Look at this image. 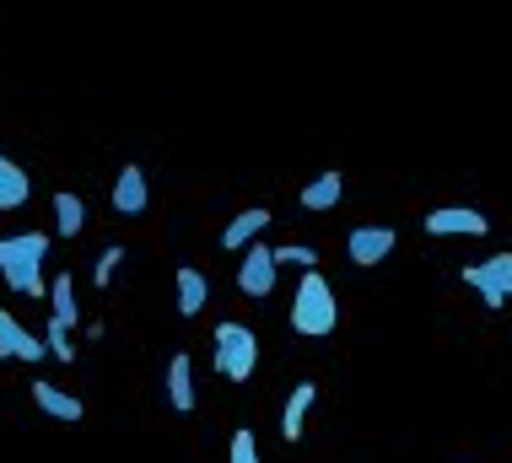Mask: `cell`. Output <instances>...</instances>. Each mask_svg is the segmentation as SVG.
Returning <instances> with one entry per match:
<instances>
[{
	"label": "cell",
	"mask_w": 512,
	"mask_h": 463,
	"mask_svg": "<svg viewBox=\"0 0 512 463\" xmlns=\"http://www.w3.org/2000/svg\"><path fill=\"white\" fill-rule=\"evenodd\" d=\"M49 243H54L49 232H11V237H0V280H6L17 297H33V302L49 297V275H44Z\"/></svg>",
	"instance_id": "1"
},
{
	"label": "cell",
	"mask_w": 512,
	"mask_h": 463,
	"mask_svg": "<svg viewBox=\"0 0 512 463\" xmlns=\"http://www.w3.org/2000/svg\"><path fill=\"white\" fill-rule=\"evenodd\" d=\"M286 324H292V334H302V340H329V334L340 329V297L318 270H308L297 280L292 307H286Z\"/></svg>",
	"instance_id": "2"
},
{
	"label": "cell",
	"mask_w": 512,
	"mask_h": 463,
	"mask_svg": "<svg viewBox=\"0 0 512 463\" xmlns=\"http://www.w3.org/2000/svg\"><path fill=\"white\" fill-rule=\"evenodd\" d=\"M211 367L216 377H227V383H248L259 367V334L238 324V318H221L211 329Z\"/></svg>",
	"instance_id": "3"
},
{
	"label": "cell",
	"mask_w": 512,
	"mask_h": 463,
	"mask_svg": "<svg viewBox=\"0 0 512 463\" xmlns=\"http://www.w3.org/2000/svg\"><path fill=\"white\" fill-rule=\"evenodd\" d=\"M275 280H281V264H275V248L259 237L248 254H238V291H243V297H254V302H265L275 291Z\"/></svg>",
	"instance_id": "4"
},
{
	"label": "cell",
	"mask_w": 512,
	"mask_h": 463,
	"mask_svg": "<svg viewBox=\"0 0 512 463\" xmlns=\"http://www.w3.org/2000/svg\"><path fill=\"white\" fill-rule=\"evenodd\" d=\"M421 232L426 237H486L491 221H486V210H475V205H437V210H426Z\"/></svg>",
	"instance_id": "5"
},
{
	"label": "cell",
	"mask_w": 512,
	"mask_h": 463,
	"mask_svg": "<svg viewBox=\"0 0 512 463\" xmlns=\"http://www.w3.org/2000/svg\"><path fill=\"white\" fill-rule=\"evenodd\" d=\"M108 200H114V210H119L124 221L146 216V210H151V178H146V167L141 162H124L119 173H114V194H108Z\"/></svg>",
	"instance_id": "6"
},
{
	"label": "cell",
	"mask_w": 512,
	"mask_h": 463,
	"mask_svg": "<svg viewBox=\"0 0 512 463\" xmlns=\"http://www.w3.org/2000/svg\"><path fill=\"white\" fill-rule=\"evenodd\" d=\"M394 248H399V232L394 227H356L351 237H345V259H351L356 270H378Z\"/></svg>",
	"instance_id": "7"
},
{
	"label": "cell",
	"mask_w": 512,
	"mask_h": 463,
	"mask_svg": "<svg viewBox=\"0 0 512 463\" xmlns=\"http://www.w3.org/2000/svg\"><path fill=\"white\" fill-rule=\"evenodd\" d=\"M0 361H27V367H38V361H49V345L44 334H27L17 318L0 307Z\"/></svg>",
	"instance_id": "8"
},
{
	"label": "cell",
	"mask_w": 512,
	"mask_h": 463,
	"mask_svg": "<svg viewBox=\"0 0 512 463\" xmlns=\"http://www.w3.org/2000/svg\"><path fill=\"white\" fill-rule=\"evenodd\" d=\"M270 205H248V210H238V216L227 221V227H221V248H227V254H248V248L259 243V237H265V227H270Z\"/></svg>",
	"instance_id": "9"
},
{
	"label": "cell",
	"mask_w": 512,
	"mask_h": 463,
	"mask_svg": "<svg viewBox=\"0 0 512 463\" xmlns=\"http://www.w3.org/2000/svg\"><path fill=\"white\" fill-rule=\"evenodd\" d=\"M173 297H178V318H200L205 302H211V280L195 264H178L173 270Z\"/></svg>",
	"instance_id": "10"
},
{
	"label": "cell",
	"mask_w": 512,
	"mask_h": 463,
	"mask_svg": "<svg viewBox=\"0 0 512 463\" xmlns=\"http://www.w3.org/2000/svg\"><path fill=\"white\" fill-rule=\"evenodd\" d=\"M313 404H318V383H313V377H302V383L292 388V399H286V410H281V437L292 442V447L308 437V415H313Z\"/></svg>",
	"instance_id": "11"
},
{
	"label": "cell",
	"mask_w": 512,
	"mask_h": 463,
	"mask_svg": "<svg viewBox=\"0 0 512 463\" xmlns=\"http://www.w3.org/2000/svg\"><path fill=\"white\" fill-rule=\"evenodd\" d=\"M27 394H33V404H38L49 420H81V415H87V404H81L71 388L49 383V377H33V388H27Z\"/></svg>",
	"instance_id": "12"
},
{
	"label": "cell",
	"mask_w": 512,
	"mask_h": 463,
	"mask_svg": "<svg viewBox=\"0 0 512 463\" xmlns=\"http://www.w3.org/2000/svg\"><path fill=\"white\" fill-rule=\"evenodd\" d=\"M340 200H345V173H340V167H324V173L308 178V184H302V194H297V205H302V210H313V216L335 210Z\"/></svg>",
	"instance_id": "13"
},
{
	"label": "cell",
	"mask_w": 512,
	"mask_h": 463,
	"mask_svg": "<svg viewBox=\"0 0 512 463\" xmlns=\"http://www.w3.org/2000/svg\"><path fill=\"white\" fill-rule=\"evenodd\" d=\"M49 210H54V237H81L87 232V200H81L76 189H54V200H49Z\"/></svg>",
	"instance_id": "14"
},
{
	"label": "cell",
	"mask_w": 512,
	"mask_h": 463,
	"mask_svg": "<svg viewBox=\"0 0 512 463\" xmlns=\"http://www.w3.org/2000/svg\"><path fill=\"white\" fill-rule=\"evenodd\" d=\"M27 200H33V178H27V167L0 151V210H22Z\"/></svg>",
	"instance_id": "15"
},
{
	"label": "cell",
	"mask_w": 512,
	"mask_h": 463,
	"mask_svg": "<svg viewBox=\"0 0 512 463\" xmlns=\"http://www.w3.org/2000/svg\"><path fill=\"white\" fill-rule=\"evenodd\" d=\"M195 399H200L195 394V361L178 350V356L168 361V404H173L178 415H189V410H195Z\"/></svg>",
	"instance_id": "16"
},
{
	"label": "cell",
	"mask_w": 512,
	"mask_h": 463,
	"mask_svg": "<svg viewBox=\"0 0 512 463\" xmlns=\"http://www.w3.org/2000/svg\"><path fill=\"white\" fill-rule=\"evenodd\" d=\"M49 307H54V324H65V329H81V302H76V280L71 275H54L49 280Z\"/></svg>",
	"instance_id": "17"
},
{
	"label": "cell",
	"mask_w": 512,
	"mask_h": 463,
	"mask_svg": "<svg viewBox=\"0 0 512 463\" xmlns=\"http://www.w3.org/2000/svg\"><path fill=\"white\" fill-rule=\"evenodd\" d=\"M459 280H464L469 291H475L480 302L491 307V313H502V307H507V297H502V291H496L491 280H486V270H480V264H464V270H459Z\"/></svg>",
	"instance_id": "18"
},
{
	"label": "cell",
	"mask_w": 512,
	"mask_h": 463,
	"mask_svg": "<svg viewBox=\"0 0 512 463\" xmlns=\"http://www.w3.org/2000/svg\"><path fill=\"white\" fill-rule=\"evenodd\" d=\"M44 345H49L54 361L76 367V340H71V329H65V324H54V318H49V324H44Z\"/></svg>",
	"instance_id": "19"
},
{
	"label": "cell",
	"mask_w": 512,
	"mask_h": 463,
	"mask_svg": "<svg viewBox=\"0 0 512 463\" xmlns=\"http://www.w3.org/2000/svg\"><path fill=\"white\" fill-rule=\"evenodd\" d=\"M480 270H486V280L496 291H502V297L512 302V248H502V254H491L486 264H480Z\"/></svg>",
	"instance_id": "20"
},
{
	"label": "cell",
	"mask_w": 512,
	"mask_h": 463,
	"mask_svg": "<svg viewBox=\"0 0 512 463\" xmlns=\"http://www.w3.org/2000/svg\"><path fill=\"white\" fill-rule=\"evenodd\" d=\"M119 264H124V248H119V243H108L103 254H98V264H92V286L108 291V286H114V270H119Z\"/></svg>",
	"instance_id": "21"
},
{
	"label": "cell",
	"mask_w": 512,
	"mask_h": 463,
	"mask_svg": "<svg viewBox=\"0 0 512 463\" xmlns=\"http://www.w3.org/2000/svg\"><path fill=\"white\" fill-rule=\"evenodd\" d=\"M275 264H297V270L308 275L318 264V248L313 243H281V248H275Z\"/></svg>",
	"instance_id": "22"
},
{
	"label": "cell",
	"mask_w": 512,
	"mask_h": 463,
	"mask_svg": "<svg viewBox=\"0 0 512 463\" xmlns=\"http://www.w3.org/2000/svg\"><path fill=\"white\" fill-rule=\"evenodd\" d=\"M227 463H265V458H259V447H254V431H248V426H238V431H232V442H227Z\"/></svg>",
	"instance_id": "23"
}]
</instances>
